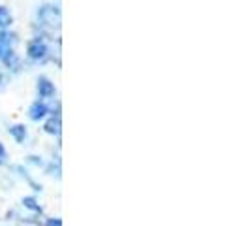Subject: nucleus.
<instances>
[{
  "label": "nucleus",
  "instance_id": "1",
  "mask_svg": "<svg viewBox=\"0 0 250 226\" xmlns=\"http://www.w3.org/2000/svg\"><path fill=\"white\" fill-rule=\"evenodd\" d=\"M38 19L45 26L59 28L61 26V10H59V6H42L38 10Z\"/></svg>",
  "mask_w": 250,
  "mask_h": 226
},
{
  "label": "nucleus",
  "instance_id": "10",
  "mask_svg": "<svg viewBox=\"0 0 250 226\" xmlns=\"http://www.w3.org/2000/svg\"><path fill=\"white\" fill-rule=\"evenodd\" d=\"M23 203H25L28 209H34V211H38V209H40V205L36 203V200H34V198H25V200H23Z\"/></svg>",
  "mask_w": 250,
  "mask_h": 226
},
{
  "label": "nucleus",
  "instance_id": "12",
  "mask_svg": "<svg viewBox=\"0 0 250 226\" xmlns=\"http://www.w3.org/2000/svg\"><path fill=\"white\" fill-rule=\"evenodd\" d=\"M47 225H49V226H62V225H61V221H49Z\"/></svg>",
  "mask_w": 250,
  "mask_h": 226
},
{
  "label": "nucleus",
  "instance_id": "13",
  "mask_svg": "<svg viewBox=\"0 0 250 226\" xmlns=\"http://www.w3.org/2000/svg\"><path fill=\"white\" fill-rule=\"evenodd\" d=\"M0 85H2V75H0Z\"/></svg>",
  "mask_w": 250,
  "mask_h": 226
},
{
  "label": "nucleus",
  "instance_id": "6",
  "mask_svg": "<svg viewBox=\"0 0 250 226\" xmlns=\"http://www.w3.org/2000/svg\"><path fill=\"white\" fill-rule=\"evenodd\" d=\"M12 45V36L8 32H0V59H4V55L10 51Z\"/></svg>",
  "mask_w": 250,
  "mask_h": 226
},
{
  "label": "nucleus",
  "instance_id": "8",
  "mask_svg": "<svg viewBox=\"0 0 250 226\" xmlns=\"http://www.w3.org/2000/svg\"><path fill=\"white\" fill-rule=\"evenodd\" d=\"M10 25H12V15L4 6H0V28H6Z\"/></svg>",
  "mask_w": 250,
  "mask_h": 226
},
{
  "label": "nucleus",
  "instance_id": "3",
  "mask_svg": "<svg viewBox=\"0 0 250 226\" xmlns=\"http://www.w3.org/2000/svg\"><path fill=\"white\" fill-rule=\"evenodd\" d=\"M38 92L42 98H51L55 94V85L51 83L47 77H40L38 79Z\"/></svg>",
  "mask_w": 250,
  "mask_h": 226
},
{
  "label": "nucleus",
  "instance_id": "11",
  "mask_svg": "<svg viewBox=\"0 0 250 226\" xmlns=\"http://www.w3.org/2000/svg\"><path fill=\"white\" fill-rule=\"evenodd\" d=\"M4 158H6V149H4V145L0 143V162H2Z\"/></svg>",
  "mask_w": 250,
  "mask_h": 226
},
{
  "label": "nucleus",
  "instance_id": "5",
  "mask_svg": "<svg viewBox=\"0 0 250 226\" xmlns=\"http://www.w3.org/2000/svg\"><path fill=\"white\" fill-rule=\"evenodd\" d=\"M45 132H49V134H55V136H59L61 134V117L59 115H55V117H51L49 121L45 123Z\"/></svg>",
  "mask_w": 250,
  "mask_h": 226
},
{
  "label": "nucleus",
  "instance_id": "9",
  "mask_svg": "<svg viewBox=\"0 0 250 226\" xmlns=\"http://www.w3.org/2000/svg\"><path fill=\"white\" fill-rule=\"evenodd\" d=\"M2 61L8 64V66H12L13 70H17V66H19V63H17V57L13 55L12 51H8V53L4 55V59H2Z\"/></svg>",
  "mask_w": 250,
  "mask_h": 226
},
{
  "label": "nucleus",
  "instance_id": "4",
  "mask_svg": "<svg viewBox=\"0 0 250 226\" xmlns=\"http://www.w3.org/2000/svg\"><path fill=\"white\" fill-rule=\"evenodd\" d=\"M47 112H49V110H47V106H45L43 102H34V104L30 106V110H28V117H30L32 121H40L42 117H45Z\"/></svg>",
  "mask_w": 250,
  "mask_h": 226
},
{
  "label": "nucleus",
  "instance_id": "7",
  "mask_svg": "<svg viewBox=\"0 0 250 226\" xmlns=\"http://www.w3.org/2000/svg\"><path fill=\"white\" fill-rule=\"evenodd\" d=\"M10 134L21 143V141H25V138H26V128L23 125H15L10 128Z\"/></svg>",
  "mask_w": 250,
  "mask_h": 226
},
{
  "label": "nucleus",
  "instance_id": "2",
  "mask_svg": "<svg viewBox=\"0 0 250 226\" xmlns=\"http://www.w3.org/2000/svg\"><path fill=\"white\" fill-rule=\"evenodd\" d=\"M28 57L30 59H34V61H40V59H43L45 55H47V47H45V44L42 42V40H34V42H30L28 44Z\"/></svg>",
  "mask_w": 250,
  "mask_h": 226
}]
</instances>
